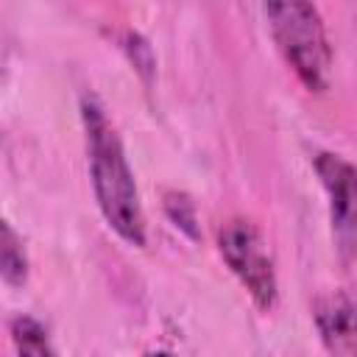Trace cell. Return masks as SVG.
I'll list each match as a JSON object with an SVG mask.
<instances>
[{
  "instance_id": "cell-10",
  "label": "cell",
  "mask_w": 357,
  "mask_h": 357,
  "mask_svg": "<svg viewBox=\"0 0 357 357\" xmlns=\"http://www.w3.org/2000/svg\"><path fill=\"white\" fill-rule=\"evenodd\" d=\"M151 357H173V354H170V351H153Z\"/></svg>"
},
{
  "instance_id": "cell-1",
  "label": "cell",
  "mask_w": 357,
  "mask_h": 357,
  "mask_svg": "<svg viewBox=\"0 0 357 357\" xmlns=\"http://www.w3.org/2000/svg\"><path fill=\"white\" fill-rule=\"evenodd\" d=\"M81 123L98 209L120 240L139 248L145 245V212L123 139L106 109L92 95L81 98Z\"/></svg>"
},
{
  "instance_id": "cell-3",
  "label": "cell",
  "mask_w": 357,
  "mask_h": 357,
  "mask_svg": "<svg viewBox=\"0 0 357 357\" xmlns=\"http://www.w3.org/2000/svg\"><path fill=\"white\" fill-rule=\"evenodd\" d=\"M218 251L259 310H273L279 298L276 265L262 231L248 218H229L218 229Z\"/></svg>"
},
{
  "instance_id": "cell-7",
  "label": "cell",
  "mask_w": 357,
  "mask_h": 357,
  "mask_svg": "<svg viewBox=\"0 0 357 357\" xmlns=\"http://www.w3.org/2000/svg\"><path fill=\"white\" fill-rule=\"evenodd\" d=\"M0 273L8 287H20L28 279V254L8 220L3 223V237H0Z\"/></svg>"
},
{
  "instance_id": "cell-4",
  "label": "cell",
  "mask_w": 357,
  "mask_h": 357,
  "mask_svg": "<svg viewBox=\"0 0 357 357\" xmlns=\"http://www.w3.org/2000/svg\"><path fill=\"white\" fill-rule=\"evenodd\" d=\"M329 204V226L335 251L343 265L357 262V167L332 151H321L312 159Z\"/></svg>"
},
{
  "instance_id": "cell-9",
  "label": "cell",
  "mask_w": 357,
  "mask_h": 357,
  "mask_svg": "<svg viewBox=\"0 0 357 357\" xmlns=\"http://www.w3.org/2000/svg\"><path fill=\"white\" fill-rule=\"evenodd\" d=\"M165 215L170 218V223L176 229H181L187 237L198 240L201 229H198V215H195V204L187 192H178V190H170L165 192Z\"/></svg>"
},
{
  "instance_id": "cell-6",
  "label": "cell",
  "mask_w": 357,
  "mask_h": 357,
  "mask_svg": "<svg viewBox=\"0 0 357 357\" xmlns=\"http://www.w3.org/2000/svg\"><path fill=\"white\" fill-rule=\"evenodd\" d=\"M8 329H11V343H14L17 357H61L56 346L50 343L47 329L36 318L17 315Z\"/></svg>"
},
{
  "instance_id": "cell-8",
  "label": "cell",
  "mask_w": 357,
  "mask_h": 357,
  "mask_svg": "<svg viewBox=\"0 0 357 357\" xmlns=\"http://www.w3.org/2000/svg\"><path fill=\"white\" fill-rule=\"evenodd\" d=\"M120 47L126 50L128 61H131L134 70L142 75V81L151 84V78H153V73H156V56H153V47L148 45V39H145L139 31L128 28V31L120 33Z\"/></svg>"
},
{
  "instance_id": "cell-2",
  "label": "cell",
  "mask_w": 357,
  "mask_h": 357,
  "mask_svg": "<svg viewBox=\"0 0 357 357\" xmlns=\"http://www.w3.org/2000/svg\"><path fill=\"white\" fill-rule=\"evenodd\" d=\"M273 42L310 92H324L332 75V45L321 11L304 0L262 6Z\"/></svg>"
},
{
  "instance_id": "cell-5",
  "label": "cell",
  "mask_w": 357,
  "mask_h": 357,
  "mask_svg": "<svg viewBox=\"0 0 357 357\" xmlns=\"http://www.w3.org/2000/svg\"><path fill=\"white\" fill-rule=\"evenodd\" d=\"M312 321L332 357H357V304L343 290L321 293L312 301Z\"/></svg>"
}]
</instances>
